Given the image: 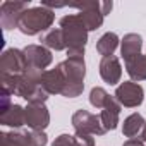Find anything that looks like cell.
<instances>
[{"label":"cell","instance_id":"6da1fadb","mask_svg":"<svg viewBox=\"0 0 146 146\" xmlns=\"http://www.w3.org/2000/svg\"><path fill=\"white\" fill-rule=\"evenodd\" d=\"M58 28L64 33L67 57H84V48L88 43V29L78 14L64 16L58 23Z\"/></svg>","mask_w":146,"mask_h":146},{"label":"cell","instance_id":"7a4b0ae2","mask_svg":"<svg viewBox=\"0 0 146 146\" xmlns=\"http://www.w3.org/2000/svg\"><path fill=\"white\" fill-rule=\"evenodd\" d=\"M57 67L60 69L62 78H64L62 96L78 98L84 90V76H86L84 57H67Z\"/></svg>","mask_w":146,"mask_h":146},{"label":"cell","instance_id":"3957f363","mask_svg":"<svg viewBox=\"0 0 146 146\" xmlns=\"http://www.w3.org/2000/svg\"><path fill=\"white\" fill-rule=\"evenodd\" d=\"M53 21H55V12L52 9L45 5H36V7H29L21 16L17 29L26 36H35L52 29Z\"/></svg>","mask_w":146,"mask_h":146},{"label":"cell","instance_id":"277c9868","mask_svg":"<svg viewBox=\"0 0 146 146\" xmlns=\"http://www.w3.org/2000/svg\"><path fill=\"white\" fill-rule=\"evenodd\" d=\"M72 127H74L76 134H91V136H103L107 134L103 124H102V119L100 115H95L84 108L81 110H76L72 113Z\"/></svg>","mask_w":146,"mask_h":146},{"label":"cell","instance_id":"5b68a950","mask_svg":"<svg viewBox=\"0 0 146 146\" xmlns=\"http://www.w3.org/2000/svg\"><path fill=\"white\" fill-rule=\"evenodd\" d=\"M28 70L26 55L19 48H7L0 58V76H19Z\"/></svg>","mask_w":146,"mask_h":146},{"label":"cell","instance_id":"8992f818","mask_svg":"<svg viewBox=\"0 0 146 146\" xmlns=\"http://www.w3.org/2000/svg\"><path fill=\"white\" fill-rule=\"evenodd\" d=\"M113 98L122 105V107H127V108H136L143 103L144 100V90L141 84L134 83V81H125L122 84L117 86L115 90V95Z\"/></svg>","mask_w":146,"mask_h":146},{"label":"cell","instance_id":"52a82bcc","mask_svg":"<svg viewBox=\"0 0 146 146\" xmlns=\"http://www.w3.org/2000/svg\"><path fill=\"white\" fill-rule=\"evenodd\" d=\"M29 9V2H2L0 5V23L5 31L19 26L21 16Z\"/></svg>","mask_w":146,"mask_h":146},{"label":"cell","instance_id":"ba28073f","mask_svg":"<svg viewBox=\"0 0 146 146\" xmlns=\"http://www.w3.org/2000/svg\"><path fill=\"white\" fill-rule=\"evenodd\" d=\"M69 7H76L79 11V17L84 23L88 31H95L103 24L105 14L102 11V2H86V4H76V5H69Z\"/></svg>","mask_w":146,"mask_h":146},{"label":"cell","instance_id":"9c48e42d","mask_svg":"<svg viewBox=\"0 0 146 146\" xmlns=\"http://www.w3.org/2000/svg\"><path fill=\"white\" fill-rule=\"evenodd\" d=\"M24 55H26V62L29 69H38V70H45L52 62H53V55L52 52L43 46V45H28L23 48Z\"/></svg>","mask_w":146,"mask_h":146},{"label":"cell","instance_id":"30bf717a","mask_svg":"<svg viewBox=\"0 0 146 146\" xmlns=\"http://www.w3.org/2000/svg\"><path fill=\"white\" fill-rule=\"evenodd\" d=\"M50 124V112L46 105H31L26 107V125L31 131H45Z\"/></svg>","mask_w":146,"mask_h":146},{"label":"cell","instance_id":"8fae6325","mask_svg":"<svg viewBox=\"0 0 146 146\" xmlns=\"http://www.w3.org/2000/svg\"><path fill=\"white\" fill-rule=\"evenodd\" d=\"M100 78L107 84H117L122 78V65L115 55L103 57L100 60Z\"/></svg>","mask_w":146,"mask_h":146},{"label":"cell","instance_id":"7c38bea8","mask_svg":"<svg viewBox=\"0 0 146 146\" xmlns=\"http://www.w3.org/2000/svg\"><path fill=\"white\" fill-rule=\"evenodd\" d=\"M0 146H36L33 132L14 129L9 132H0Z\"/></svg>","mask_w":146,"mask_h":146},{"label":"cell","instance_id":"4fadbf2b","mask_svg":"<svg viewBox=\"0 0 146 146\" xmlns=\"http://www.w3.org/2000/svg\"><path fill=\"white\" fill-rule=\"evenodd\" d=\"M141 48H143V38L137 33H127L120 40V55L125 62L141 55Z\"/></svg>","mask_w":146,"mask_h":146},{"label":"cell","instance_id":"5bb4252c","mask_svg":"<svg viewBox=\"0 0 146 146\" xmlns=\"http://www.w3.org/2000/svg\"><path fill=\"white\" fill-rule=\"evenodd\" d=\"M41 88L48 93V95H62L64 90V78L58 67L50 69V70H43L41 76Z\"/></svg>","mask_w":146,"mask_h":146},{"label":"cell","instance_id":"9a60e30c","mask_svg":"<svg viewBox=\"0 0 146 146\" xmlns=\"http://www.w3.org/2000/svg\"><path fill=\"white\" fill-rule=\"evenodd\" d=\"M120 108H122V105L112 96V98L108 100V103L105 105V108L102 110L100 119H102V124H103V127H105L107 132L117 129V125H119V117H120Z\"/></svg>","mask_w":146,"mask_h":146},{"label":"cell","instance_id":"2e32d148","mask_svg":"<svg viewBox=\"0 0 146 146\" xmlns=\"http://www.w3.org/2000/svg\"><path fill=\"white\" fill-rule=\"evenodd\" d=\"M0 124L14 127V129H19L21 125H26V108H23L21 105L12 103L5 112L0 113Z\"/></svg>","mask_w":146,"mask_h":146},{"label":"cell","instance_id":"e0dca14e","mask_svg":"<svg viewBox=\"0 0 146 146\" xmlns=\"http://www.w3.org/2000/svg\"><path fill=\"white\" fill-rule=\"evenodd\" d=\"M40 41H41V45L46 46L48 50H55V52L67 50L65 40H64V33H62L60 28H52V29H48L46 33L41 35Z\"/></svg>","mask_w":146,"mask_h":146},{"label":"cell","instance_id":"ac0fdd59","mask_svg":"<svg viewBox=\"0 0 146 146\" xmlns=\"http://www.w3.org/2000/svg\"><path fill=\"white\" fill-rule=\"evenodd\" d=\"M52 146H95L91 134H60Z\"/></svg>","mask_w":146,"mask_h":146},{"label":"cell","instance_id":"d6986e66","mask_svg":"<svg viewBox=\"0 0 146 146\" xmlns=\"http://www.w3.org/2000/svg\"><path fill=\"white\" fill-rule=\"evenodd\" d=\"M144 125H146V120H144V117L141 113H137V112L131 113L129 117H125V120L122 124V134L125 137L132 139V137H136V136L141 134V131L144 129Z\"/></svg>","mask_w":146,"mask_h":146},{"label":"cell","instance_id":"ffe728a7","mask_svg":"<svg viewBox=\"0 0 146 146\" xmlns=\"http://www.w3.org/2000/svg\"><path fill=\"white\" fill-rule=\"evenodd\" d=\"M125 70L132 81H146V55H137L125 62Z\"/></svg>","mask_w":146,"mask_h":146},{"label":"cell","instance_id":"44dd1931","mask_svg":"<svg viewBox=\"0 0 146 146\" xmlns=\"http://www.w3.org/2000/svg\"><path fill=\"white\" fill-rule=\"evenodd\" d=\"M119 43H120L119 36H117L115 33L108 31V33L102 35V38L96 41V52L102 55V58H103V57H110V55H113V52L117 50Z\"/></svg>","mask_w":146,"mask_h":146},{"label":"cell","instance_id":"7402d4cb","mask_svg":"<svg viewBox=\"0 0 146 146\" xmlns=\"http://www.w3.org/2000/svg\"><path fill=\"white\" fill-rule=\"evenodd\" d=\"M110 98H112V96H110L103 88H100V86H95V88L90 91V103H91L95 108H102V110H103Z\"/></svg>","mask_w":146,"mask_h":146},{"label":"cell","instance_id":"603a6c76","mask_svg":"<svg viewBox=\"0 0 146 146\" xmlns=\"http://www.w3.org/2000/svg\"><path fill=\"white\" fill-rule=\"evenodd\" d=\"M122 146H146V144H144L139 137H132V139H127Z\"/></svg>","mask_w":146,"mask_h":146},{"label":"cell","instance_id":"cb8c5ba5","mask_svg":"<svg viewBox=\"0 0 146 146\" xmlns=\"http://www.w3.org/2000/svg\"><path fill=\"white\" fill-rule=\"evenodd\" d=\"M139 139H141V141L146 144V125H144V129L141 131V134H139Z\"/></svg>","mask_w":146,"mask_h":146}]
</instances>
